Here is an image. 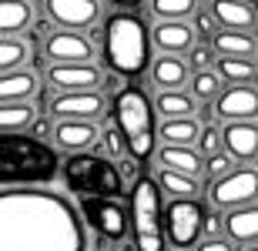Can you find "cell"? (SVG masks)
I'll return each mask as SVG.
<instances>
[{"label": "cell", "instance_id": "1", "mask_svg": "<svg viewBox=\"0 0 258 251\" xmlns=\"http://www.w3.org/2000/svg\"><path fill=\"white\" fill-rule=\"evenodd\" d=\"M0 251H87V224L60 191L0 188Z\"/></svg>", "mask_w": 258, "mask_h": 251}, {"label": "cell", "instance_id": "2", "mask_svg": "<svg viewBox=\"0 0 258 251\" xmlns=\"http://www.w3.org/2000/svg\"><path fill=\"white\" fill-rule=\"evenodd\" d=\"M60 174V154L34 134H0V188H47Z\"/></svg>", "mask_w": 258, "mask_h": 251}, {"label": "cell", "instance_id": "3", "mask_svg": "<svg viewBox=\"0 0 258 251\" xmlns=\"http://www.w3.org/2000/svg\"><path fill=\"white\" fill-rule=\"evenodd\" d=\"M111 117L124 137V151L131 161L144 164L158 151V111L141 84H124L111 97Z\"/></svg>", "mask_w": 258, "mask_h": 251}, {"label": "cell", "instance_id": "4", "mask_svg": "<svg viewBox=\"0 0 258 251\" xmlns=\"http://www.w3.org/2000/svg\"><path fill=\"white\" fill-rule=\"evenodd\" d=\"M101 37H104L101 54H104L107 70L134 80L151 67V27L138 17V10H121L107 17Z\"/></svg>", "mask_w": 258, "mask_h": 251}, {"label": "cell", "instance_id": "5", "mask_svg": "<svg viewBox=\"0 0 258 251\" xmlns=\"http://www.w3.org/2000/svg\"><path fill=\"white\" fill-rule=\"evenodd\" d=\"M154 178L138 174L127 188V218H131L134 251H168L164 238V201Z\"/></svg>", "mask_w": 258, "mask_h": 251}, {"label": "cell", "instance_id": "6", "mask_svg": "<svg viewBox=\"0 0 258 251\" xmlns=\"http://www.w3.org/2000/svg\"><path fill=\"white\" fill-rule=\"evenodd\" d=\"M60 178H64L67 191L77 198H124L127 184L121 168L104 154L84 151V154H67L60 161Z\"/></svg>", "mask_w": 258, "mask_h": 251}, {"label": "cell", "instance_id": "7", "mask_svg": "<svg viewBox=\"0 0 258 251\" xmlns=\"http://www.w3.org/2000/svg\"><path fill=\"white\" fill-rule=\"evenodd\" d=\"M208 208L201 198H171L164 204V238L174 251H191L205 238Z\"/></svg>", "mask_w": 258, "mask_h": 251}, {"label": "cell", "instance_id": "8", "mask_svg": "<svg viewBox=\"0 0 258 251\" xmlns=\"http://www.w3.org/2000/svg\"><path fill=\"white\" fill-rule=\"evenodd\" d=\"M77 211L101 241H124L131 234V218L121 198H81Z\"/></svg>", "mask_w": 258, "mask_h": 251}, {"label": "cell", "instance_id": "9", "mask_svg": "<svg viewBox=\"0 0 258 251\" xmlns=\"http://www.w3.org/2000/svg\"><path fill=\"white\" fill-rule=\"evenodd\" d=\"M208 201L215 211H235L245 204H258V171L248 164L228 171L225 178L208 181Z\"/></svg>", "mask_w": 258, "mask_h": 251}, {"label": "cell", "instance_id": "10", "mask_svg": "<svg viewBox=\"0 0 258 251\" xmlns=\"http://www.w3.org/2000/svg\"><path fill=\"white\" fill-rule=\"evenodd\" d=\"M107 111V97L101 91H64L50 97V117L57 121H97Z\"/></svg>", "mask_w": 258, "mask_h": 251}, {"label": "cell", "instance_id": "11", "mask_svg": "<svg viewBox=\"0 0 258 251\" xmlns=\"http://www.w3.org/2000/svg\"><path fill=\"white\" fill-rule=\"evenodd\" d=\"M44 14L60 30H91L101 20V0H44Z\"/></svg>", "mask_w": 258, "mask_h": 251}, {"label": "cell", "instance_id": "12", "mask_svg": "<svg viewBox=\"0 0 258 251\" xmlns=\"http://www.w3.org/2000/svg\"><path fill=\"white\" fill-rule=\"evenodd\" d=\"M44 54L50 64H94V44L77 30H50Z\"/></svg>", "mask_w": 258, "mask_h": 251}, {"label": "cell", "instance_id": "13", "mask_svg": "<svg viewBox=\"0 0 258 251\" xmlns=\"http://www.w3.org/2000/svg\"><path fill=\"white\" fill-rule=\"evenodd\" d=\"M101 67L97 64H50L47 67V84L64 94V91H101Z\"/></svg>", "mask_w": 258, "mask_h": 251}, {"label": "cell", "instance_id": "14", "mask_svg": "<svg viewBox=\"0 0 258 251\" xmlns=\"http://www.w3.org/2000/svg\"><path fill=\"white\" fill-rule=\"evenodd\" d=\"M215 111L225 121H258V87L255 84H225L215 101Z\"/></svg>", "mask_w": 258, "mask_h": 251}, {"label": "cell", "instance_id": "15", "mask_svg": "<svg viewBox=\"0 0 258 251\" xmlns=\"http://www.w3.org/2000/svg\"><path fill=\"white\" fill-rule=\"evenodd\" d=\"M198 44V34L188 20H158L151 27V47H158L161 54H188Z\"/></svg>", "mask_w": 258, "mask_h": 251}, {"label": "cell", "instance_id": "16", "mask_svg": "<svg viewBox=\"0 0 258 251\" xmlns=\"http://www.w3.org/2000/svg\"><path fill=\"white\" fill-rule=\"evenodd\" d=\"M221 147L241 164L255 161L258 157V124L255 121H228L221 127Z\"/></svg>", "mask_w": 258, "mask_h": 251}, {"label": "cell", "instance_id": "17", "mask_svg": "<svg viewBox=\"0 0 258 251\" xmlns=\"http://www.w3.org/2000/svg\"><path fill=\"white\" fill-rule=\"evenodd\" d=\"M97 144V127L94 121H57L54 124V147L67 154H84L94 151Z\"/></svg>", "mask_w": 258, "mask_h": 251}, {"label": "cell", "instance_id": "18", "mask_svg": "<svg viewBox=\"0 0 258 251\" xmlns=\"http://www.w3.org/2000/svg\"><path fill=\"white\" fill-rule=\"evenodd\" d=\"M151 84L158 91H184L188 77H191V67H188V60L178 57V54H161V57L151 60Z\"/></svg>", "mask_w": 258, "mask_h": 251}, {"label": "cell", "instance_id": "19", "mask_svg": "<svg viewBox=\"0 0 258 251\" xmlns=\"http://www.w3.org/2000/svg\"><path fill=\"white\" fill-rule=\"evenodd\" d=\"M208 10L215 14L221 30H251L258 24L255 4L248 0H208Z\"/></svg>", "mask_w": 258, "mask_h": 251}, {"label": "cell", "instance_id": "20", "mask_svg": "<svg viewBox=\"0 0 258 251\" xmlns=\"http://www.w3.org/2000/svg\"><path fill=\"white\" fill-rule=\"evenodd\" d=\"M154 161L164 171H178L188 178H201L205 174V157L198 147H178V144H161V151H154Z\"/></svg>", "mask_w": 258, "mask_h": 251}, {"label": "cell", "instance_id": "21", "mask_svg": "<svg viewBox=\"0 0 258 251\" xmlns=\"http://www.w3.org/2000/svg\"><path fill=\"white\" fill-rule=\"evenodd\" d=\"M225 238L231 244H258V204H245L225 214Z\"/></svg>", "mask_w": 258, "mask_h": 251}, {"label": "cell", "instance_id": "22", "mask_svg": "<svg viewBox=\"0 0 258 251\" xmlns=\"http://www.w3.org/2000/svg\"><path fill=\"white\" fill-rule=\"evenodd\" d=\"M40 91V80L34 70L20 67L0 74V104H14V101H34Z\"/></svg>", "mask_w": 258, "mask_h": 251}, {"label": "cell", "instance_id": "23", "mask_svg": "<svg viewBox=\"0 0 258 251\" xmlns=\"http://www.w3.org/2000/svg\"><path fill=\"white\" fill-rule=\"evenodd\" d=\"M34 4L30 0H0V37H17L30 27Z\"/></svg>", "mask_w": 258, "mask_h": 251}, {"label": "cell", "instance_id": "24", "mask_svg": "<svg viewBox=\"0 0 258 251\" xmlns=\"http://www.w3.org/2000/svg\"><path fill=\"white\" fill-rule=\"evenodd\" d=\"M211 50L218 57H255V37L251 30H218L211 37Z\"/></svg>", "mask_w": 258, "mask_h": 251}, {"label": "cell", "instance_id": "25", "mask_svg": "<svg viewBox=\"0 0 258 251\" xmlns=\"http://www.w3.org/2000/svg\"><path fill=\"white\" fill-rule=\"evenodd\" d=\"M198 134H201L198 117H171V121H161V127H158L161 144H178V147H195Z\"/></svg>", "mask_w": 258, "mask_h": 251}, {"label": "cell", "instance_id": "26", "mask_svg": "<svg viewBox=\"0 0 258 251\" xmlns=\"http://www.w3.org/2000/svg\"><path fill=\"white\" fill-rule=\"evenodd\" d=\"M37 121V107L30 101H14V104H0V134H20L30 131Z\"/></svg>", "mask_w": 258, "mask_h": 251}, {"label": "cell", "instance_id": "27", "mask_svg": "<svg viewBox=\"0 0 258 251\" xmlns=\"http://www.w3.org/2000/svg\"><path fill=\"white\" fill-rule=\"evenodd\" d=\"M154 111L161 114V121H171V117H195V97L188 91H158L154 97Z\"/></svg>", "mask_w": 258, "mask_h": 251}, {"label": "cell", "instance_id": "28", "mask_svg": "<svg viewBox=\"0 0 258 251\" xmlns=\"http://www.w3.org/2000/svg\"><path fill=\"white\" fill-rule=\"evenodd\" d=\"M154 181H158V188H161L164 194H171V198H201V194H205L198 178H188V174H178V171L158 168Z\"/></svg>", "mask_w": 258, "mask_h": 251}, {"label": "cell", "instance_id": "29", "mask_svg": "<svg viewBox=\"0 0 258 251\" xmlns=\"http://www.w3.org/2000/svg\"><path fill=\"white\" fill-rule=\"evenodd\" d=\"M215 74L221 84H251L255 80V57H218Z\"/></svg>", "mask_w": 258, "mask_h": 251}, {"label": "cell", "instance_id": "30", "mask_svg": "<svg viewBox=\"0 0 258 251\" xmlns=\"http://www.w3.org/2000/svg\"><path fill=\"white\" fill-rule=\"evenodd\" d=\"M221 91H225V84H221V77L215 74V67L211 70H191V91H188V94H191L195 101L215 104Z\"/></svg>", "mask_w": 258, "mask_h": 251}, {"label": "cell", "instance_id": "31", "mask_svg": "<svg viewBox=\"0 0 258 251\" xmlns=\"http://www.w3.org/2000/svg\"><path fill=\"white\" fill-rule=\"evenodd\" d=\"M198 0H151V14L158 20H188L195 17Z\"/></svg>", "mask_w": 258, "mask_h": 251}, {"label": "cell", "instance_id": "32", "mask_svg": "<svg viewBox=\"0 0 258 251\" xmlns=\"http://www.w3.org/2000/svg\"><path fill=\"white\" fill-rule=\"evenodd\" d=\"M27 60V44L20 37H0V74L20 70Z\"/></svg>", "mask_w": 258, "mask_h": 251}, {"label": "cell", "instance_id": "33", "mask_svg": "<svg viewBox=\"0 0 258 251\" xmlns=\"http://www.w3.org/2000/svg\"><path fill=\"white\" fill-rule=\"evenodd\" d=\"M97 141H101V147H104V157H121V154H127L124 151V137H121V131H117V124H114V117L107 114V121H104V131L97 134Z\"/></svg>", "mask_w": 258, "mask_h": 251}, {"label": "cell", "instance_id": "34", "mask_svg": "<svg viewBox=\"0 0 258 251\" xmlns=\"http://www.w3.org/2000/svg\"><path fill=\"white\" fill-rule=\"evenodd\" d=\"M228 171H235V157H231L228 151H215V154L205 157V174H208V181L225 178Z\"/></svg>", "mask_w": 258, "mask_h": 251}, {"label": "cell", "instance_id": "35", "mask_svg": "<svg viewBox=\"0 0 258 251\" xmlns=\"http://www.w3.org/2000/svg\"><path fill=\"white\" fill-rule=\"evenodd\" d=\"M215 50H211V44H195L191 50H188V67L191 70H211L215 67Z\"/></svg>", "mask_w": 258, "mask_h": 251}, {"label": "cell", "instance_id": "36", "mask_svg": "<svg viewBox=\"0 0 258 251\" xmlns=\"http://www.w3.org/2000/svg\"><path fill=\"white\" fill-rule=\"evenodd\" d=\"M198 151H201V157L215 154V151H225V147H221V131H218L215 124H205V127H201V134H198Z\"/></svg>", "mask_w": 258, "mask_h": 251}, {"label": "cell", "instance_id": "37", "mask_svg": "<svg viewBox=\"0 0 258 251\" xmlns=\"http://www.w3.org/2000/svg\"><path fill=\"white\" fill-rule=\"evenodd\" d=\"M191 27H195V34H198V37H215V34H218V20H215V14H211L208 7L205 10H195V20H191Z\"/></svg>", "mask_w": 258, "mask_h": 251}, {"label": "cell", "instance_id": "38", "mask_svg": "<svg viewBox=\"0 0 258 251\" xmlns=\"http://www.w3.org/2000/svg\"><path fill=\"white\" fill-rule=\"evenodd\" d=\"M195 251H235V244H231L228 238H201V241L195 244Z\"/></svg>", "mask_w": 258, "mask_h": 251}, {"label": "cell", "instance_id": "39", "mask_svg": "<svg viewBox=\"0 0 258 251\" xmlns=\"http://www.w3.org/2000/svg\"><path fill=\"white\" fill-rule=\"evenodd\" d=\"M205 238H225V218L221 214H208L205 218Z\"/></svg>", "mask_w": 258, "mask_h": 251}, {"label": "cell", "instance_id": "40", "mask_svg": "<svg viewBox=\"0 0 258 251\" xmlns=\"http://www.w3.org/2000/svg\"><path fill=\"white\" fill-rule=\"evenodd\" d=\"M27 134H34L37 141H47V137H54V124H50L47 117H37L34 124H30V131Z\"/></svg>", "mask_w": 258, "mask_h": 251}, {"label": "cell", "instance_id": "41", "mask_svg": "<svg viewBox=\"0 0 258 251\" xmlns=\"http://www.w3.org/2000/svg\"><path fill=\"white\" fill-rule=\"evenodd\" d=\"M121 87H124V84H121V74H114V70H111V74H104V80H101V94H111V97H114Z\"/></svg>", "mask_w": 258, "mask_h": 251}, {"label": "cell", "instance_id": "42", "mask_svg": "<svg viewBox=\"0 0 258 251\" xmlns=\"http://www.w3.org/2000/svg\"><path fill=\"white\" fill-rule=\"evenodd\" d=\"M198 117L205 121V124H215V117H218V111H215V104H201V107H198Z\"/></svg>", "mask_w": 258, "mask_h": 251}, {"label": "cell", "instance_id": "43", "mask_svg": "<svg viewBox=\"0 0 258 251\" xmlns=\"http://www.w3.org/2000/svg\"><path fill=\"white\" fill-rule=\"evenodd\" d=\"M111 4L121 10H138V4H144V0H111Z\"/></svg>", "mask_w": 258, "mask_h": 251}, {"label": "cell", "instance_id": "44", "mask_svg": "<svg viewBox=\"0 0 258 251\" xmlns=\"http://www.w3.org/2000/svg\"><path fill=\"white\" fill-rule=\"evenodd\" d=\"M255 87H258V37H255Z\"/></svg>", "mask_w": 258, "mask_h": 251}, {"label": "cell", "instance_id": "45", "mask_svg": "<svg viewBox=\"0 0 258 251\" xmlns=\"http://www.w3.org/2000/svg\"><path fill=\"white\" fill-rule=\"evenodd\" d=\"M241 251H258V244H245V248H241Z\"/></svg>", "mask_w": 258, "mask_h": 251}, {"label": "cell", "instance_id": "46", "mask_svg": "<svg viewBox=\"0 0 258 251\" xmlns=\"http://www.w3.org/2000/svg\"><path fill=\"white\" fill-rule=\"evenodd\" d=\"M97 251H117V248H97Z\"/></svg>", "mask_w": 258, "mask_h": 251}, {"label": "cell", "instance_id": "47", "mask_svg": "<svg viewBox=\"0 0 258 251\" xmlns=\"http://www.w3.org/2000/svg\"><path fill=\"white\" fill-rule=\"evenodd\" d=\"M255 14H258V0H255Z\"/></svg>", "mask_w": 258, "mask_h": 251}, {"label": "cell", "instance_id": "48", "mask_svg": "<svg viewBox=\"0 0 258 251\" xmlns=\"http://www.w3.org/2000/svg\"><path fill=\"white\" fill-rule=\"evenodd\" d=\"M255 161H258V157H255ZM255 171H258V168H255Z\"/></svg>", "mask_w": 258, "mask_h": 251}]
</instances>
